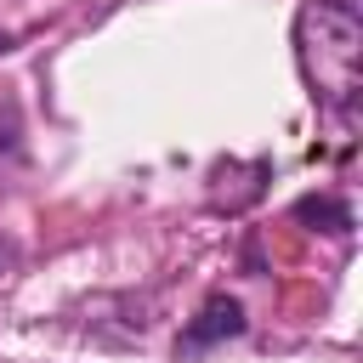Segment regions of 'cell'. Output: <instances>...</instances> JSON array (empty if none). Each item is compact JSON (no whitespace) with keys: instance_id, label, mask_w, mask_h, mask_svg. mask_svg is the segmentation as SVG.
Listing matches in <instances>:
<instances>
[{"instance_id":"obj_1","label":"cell","mask_w":363,"mask_h":363,"mask_svg":"<svg viewBox=\"0 0 363 363\" xmlns=\"http://www.w3.org/2000/svg\"><path fill=\"white\" fill-rule=\"evenodd\" d=\"M295 57L312 85V102L352 113L363 96V17L352 0H306L295 17Z\"/></svg>"},{"instance_id":"obj_2","label":"cell","mask_w":363,"mask_h":363,"mask_svg":"<svg viewBox=\"0 0 363 363\" xmlns=\"http://www.w3.org/2000/svg\"><path fill=\"white\" fill-rule=\"evenodd\" d=\"M244 306L233 301V295H210L193 318H187V329L176 335V357H199V352H210V346H221V340H238L244 335Z\"/></svg>"},{"instance_id":"obj_3","label":"cell","mask_w":363,"mask_h":363,"mask_svg":"<svg viewBox=\"0 0 363 363\" xmlns=\"http://www.w3.org/2000/svg\"><path fill=\"white\" fill-rule=\"evenodd\" d=\"M295 221H306L312 233H329V238H346L352 233V210L335 199V193H306L295 204Z\"/></svg>"},{"instance_id":"obj_4","label":"cell","mask_w":363,"mask_h":363,"mask_svg":"<svg viewBox=\"0 0 363 363\" xmlns=\"http://www.w3.org/2000/svg\"><path fill=\"white\" fill-rule=\"evenodd\" d=\"M216 176H221V182H238V187L221 193V199H210V204H216V210H244V204L261 199V182L272 176V164H267V159H255V164H221Z\"/></svg>"},{"instance_id":"obj_5","label":"cell","mask_w":363,"mask_h":363,"mask_svg":"<svg viewBox=\"0 0 363 363\" xmlns=\"http://www.w3.org/2000/svg\"><path fill=\"white\" fill-rule=\"evenodd\" d=\"M6 51H11V34H0V57H6Z\"/></svg>"}]
</instances>
